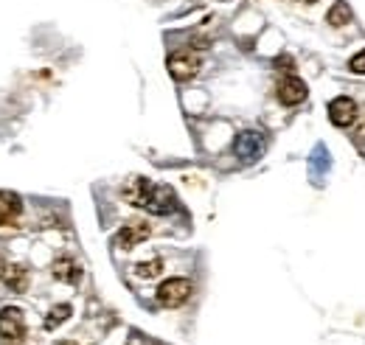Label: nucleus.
Instances as JSON below:
<instances>
[{"mask_svg": "<svg viewBox=\"0 0 365 345\" xmlns=\"http://www.w3.org/2000/svg\"><path fill=\"white\" fill-rule=\"evenodd\" d=\"M121 194H124V200H127L130 205L143 208V211H149V214L166 216L178 208L175 191L166 188V185H155V182L146 180V177H133V180H127L124 188H121Z\"/></svg>", "mask_w": 365, "mask_h": 345, "instance_id": "f257e3e1", "label": "nucleus"}, {"mask_svg": "<svg viewBox=\"0 0 365 345\" xmlns=\"http://www.w3.org/2000/svg\"><path fill=\"white\" fill-rule=\"evenodd\" d=\"M191 292H194V287L188 278H169L158 287V301L163 306H180L191 298Z\"/></svg>", "mask_w": 365, "mask_h": 345, "instance_id": "f03ea898", "label": "nucleus"}, {"mask_svg": "<svg viewBox=\"0 0 365 345\" xmlns=\"http://www.w3.org/2000/svg\"><path fill=\"white\" fill-rule=\"evenodd\" d=\"M197 71H200V56H197V53H191V51H178V53L169 56V73H172V79L185 82V79L197 76Z\"/></svg>", "mask_w": 365, "mask_h": 345, "instance_id": "7ed1b4c3", "label": "nucleus"}, {"mask_svg": "<svg viewBox=\"0 0 365 345\" xmlns=\"http://www.w3.org/2000/svg\"><path fill=\"white\" fill-rule=\"evenodd\" d=\"M233 152L239 160L245 163H253L262 152H264V138L259 132H242L236 140H233Z\"/></svg>", "mask_w": 365, "mask_h": 345, "instance_id": "20e7f679", "label": "nucleus"}, {"mask_svg": "<svg viewBox=\"0 0 365 345\" xmlns=\"http://www.w3.org/2000/svg\"><path fill=\"white\" fill-rule=\"evenodd\" d=\"M26 334V320H23V311L9 306L0 311V337L3 340H20Z\"/></svg>", "mask_w": 365, "mask_h": 345, "instance_id": "39448f33", "label": "nucleus"}, {"mask_svg": "<svg viewBox=\"0 0 365 345\" xmlns=\"http://www.w3.org/2000/svg\"><path fill=\"white\" fill-rule=\"evenodd\" d=\"M307 82H301L298 76H284L278 82V101L287 104V107H295L301 101H307Z\"/></svg>", "mask_w": 365, "mask_h": 345, "instance_id": "423d86ee", "label": "nucleus"}, {"mask_svg": "<svg viewBox=\"0 0 365 345\" xmlns=\"http://www.w3.org/2000/svg\"><path fill=\"white\" fill-rule=\"evenodd\" d=\"M354 118H357V104L351 98H346V96L331 98V104H329V121L334 127H349V124H354Z\"/></svg>", "mask_w": 365, "mask_h": 345, "instance_id": "0eeeda50", "label": "nucleus"}, {"mask_svg": "<svg viewBox=\"0 0 365 345\" xmlns=\"http://www.w3.org/2000/svg\"><path fill=\"white\" fill-rule=\"evenodd\" d=\"M143 239H149V225H146V222H127V225L118 230L115 244L124 247V250H133Z\"/></svg>", "mask_w": 365, "mask_h": 345, "instance_id": "6e6552de", "label": "nucleus"}, {"mask_svg": "<svg viewBox=\"0 0 365 345\" xmlns=\"http://www.w3.org/2000/svg\"><path fill=\"white\" fill-rule=\"evenodd\" d=\"M23 211V202L14 191H0V225H14Z\"/></svg>", "mask_w": 365, "mask_h": 345, "instance_id": "1a4fd4ad", "label": "nucleus"}, {"mask_svg": "<svg viewBox=\"0 0 365 345\" xmlns=\"http://www.w3.org/2000/svg\"><path fill=\"white\" fill-rule=\"evenodd\" d=\"M53 278L65 281V284H76L79 281V264L73 259H56L53 261Z\"/></svg>", "mask_w": 365, "mask_h": 345, "instance_id": "9d476101", "label": "nucleus"}, {"mask_svg": "<svg viewBox=\"0 0 365 345\" xmlns=\"http://www.w3.org/2000/svg\"><path fill=\"white\" fill-rule=\"evenodd\" d=\"M3 281H6V287L11 289V292H26L29 289V272L23 269V267H6V275H3Z\"/></svg>", "mask_w": 365, "mask_h": 345, "instance_id": "9b49d317", "label": "nucleus"}, {"mask_svg": "<svg viewBox=\"0 0 365 345\" xmlns=\"http://www.w3.org/2000/svg\"><path fill=\"white\" fill-rule=\"evenodd\" d=\"M351 17H354V14H351V6H349L346 0H334V6H331V9H329V14H326V23L340 29V26L351 23Z\"/></svg>", "mask_w": 365, "mask_h": 345, "instance_id": "f8f14e48", "label": "nucleus"}, {"mask_svg": "<svg viewBox=\"0 0 365 345\" xmlns=\"http://www.w3.org/2000/svg\"><path fill=\"white\" fill-rule=\"evenodd\" d=\"M68 317H71V306H68V303L53 306V309L48 311V317H46V329H56V326H62Z\"/></svg>", "mask_w": 365, "mask_h": 345, "instance_id": "ddd939ff", "label": "nucleus"}, {"mask_svg": "<svg viewBox=\"0 0 365 345\" xmlns=\"http://www.w3.org/2000/svg\"><path fill=\"white\" fill-rule=\"evenodd\" d=\"M160 269H163V261L160 259H152V261H143V264H138L135 272L140 278H158L160 275Z\"/></svg>", "mask_w": 365, "mask_h": 345, "instance_id": "4468645a", "label": "nucleus"}, {"mask_svg": "<svg viewBox=\"0 0 365 345\" xmlns=\"http://www.w3.org/2000/svg\"><path fill=\"white\" fill-rule=\"evenodd\" d=\"M349 68H351V73H360V76H365V48L357 53V56H351Z\"/></svg>", "mask_w": 365, "mask_h": 345, "instance_id": "2eb2a0df", "label": "nucleus"}, {"mask_svg": "<svg viewBox=\"0 0 365 345\" xmlns=\"http://www.w3.org/2000/svg\"><path fill=\"white\" fill-rule=\"evenodd\" d=\"M6 275V264H3V259H0V278Z\"/></svg>", "mask_w": 365, "mask_h": 345, "instance_id": "dca6fc26", "label": "nucleus"}, {"mask_svg": "<svg viewBox=\"0 0 365 345\" xmlns=\"http://www.w3.org/2000/svg\"><path fill=\"white\" fill-rule=\"evenodd\" d=\"M56 345H76V343H56Z\"/></svg>", "mask_w": 365, "mask_h": 345, "instance_id": "f3484780", "label": "nucleus"}, {"mask_svg": "<svg viewBox=\"0 0 365 345\" xmlns=\"http://www.w3.org/2000/svg\"><path fill=\"white\" fill-rule=\"evenodd\" d=\"M304 3H315V0H304Z\"/></svg>", "mask_w": 365, "mask_h": 345, "instance_id": "a211bd4d", "label": "nucleus"}]
</instances>
